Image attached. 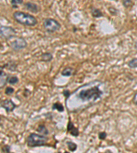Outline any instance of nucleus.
I'll return each instance as SVG.
<instances>
[{
  "label": "nucleus",
  "instance_id": "nucleus-22",
  "mask_svg": "<svg viewBox=\"0 0 137 153\" xmlns=\"http://www.w3.org/2000/svg\"><path fill=\"white\" fill-rule=\"evenodd\" d=\"M107 137V133L106 132H100L99 133V138L102 140H104Z\"/></svg>",
  "mask_w": 137,
  "mask_h": 153
},
{
  "label": "nucleus",
  "instance_id": "nucleus-4",
  "mask_svg": "<svg viewBox=\"0 0 137 153\" xmlns=\"http://www.w3.org/2000/svg\"><path fill=\"white\" fill-rule=\"evenodd\" d=\"M44 29L49 33H54L60 30L61 25L59 22L54 19L47 18L43 21Z\"/></svg>",
  "mask_w": 137,
  "mask_h": 153
},
{
  "label": "nucleus",
  "instance_id": "nucleus-27",
  "mask_svg": "<svg viewBox=\"0 0 137 153\" xmlns=\"http://www.w3.org/2000/svg\"><path fill=\"white\" fill-rule=\"evenodd\" d=\"M0 122H1V118H0Z\"/></svg>",
  "mask_w": 137,
  "mask_h": 153
},
{
  "label": "nucleus",
  "instance_id": "nucleus-8",
  "mask_svg": "<svg viewBox=\"0 0 137 153\" xmlns=\"http://www.w3.org/2000/svg\"><path fill=\"white\" fill-rule=\"evenodd\" d=\"M9 74L3 70V67L0 66V89L4 87L8 83Z\"/></svg>",
  "mask_w": 137,
  "mask_h": 153
},
{
  "label": "nucleus",
  "instance_id": "nucleus-17",
  "mask_svg": "<svg viewBox=\"0 0 137 153\" xmlns=\"http://www.w3.org/2000/svg\"><path fill=\"white\" fill-rule=\"evenodd\" d=\"M91 14L92 15V16L95 17V18H99V17L102 16V15H103L102 14V12L97 8H92L91 11Z\"/></svg>",
  "mask_w": 137,
  "mask_h": 153
},
{
  "label": "nucleus",
  "instance_id": "nucleus-14",
  "mask_svg": "<svg viewBox=\"0 0 137 153\" xmlns=\"http://www.w3.org/2000/svg\"><path fill=\"white\" fill-rule=\"evenodd\" d=\"M52 109L56 110L60 112H64L65 108L61 102H56V103L54 104L53 106H52Z\"/></svg>",
  "mask_w": 137,
  "mask_h": 153
},
{
  "label": "nucleus",
  "instance_id": "nucleus-2",
  "mask_svg": "<svg viewBox=\"0 0 137 153\" xmlns=\"http://www.w3.org/2000/svg\"><path fill=\"white\" fill-rule=\"evenodd\" d=\"M13 19L19 24L24 25V26L34 27L38 23L37 19L33 15L20 11H17L14 12Z\"/></svg>",
  "mask_w": 137,
  "mask_h": 153
},
{
  "label": "nucleus",
  "instance_id": "nucleus-10",
  "mask_svg": "<svg viewBox=\"0 0 137 153\" xmlns=\"http://www.w3.org/2000/svg\"><path fill=\"white\" fill-rule=\"evenodd\" d=\"M25 7H26V8L28 10L30 11L31 12L37 13L38 11V5L34 3L27 2L26 4H25Z\"/></svg>",
  "mask_w": 137,
  "mask_h": 153
},
{
  "label": "nucleus",
  "instance_id": "nucleus-19",
  "mask_svg": "<svg viewBox=\"0 0 137 153\" xmlns=\"http://www.w3.org/2000/svg\"><path fill=\"white\" fill-rule=\"evenodd\" d=\"M128 66L130 68H136L137 67V58H134L130 60L128 63Z\"/></svg>",
  "mask_w": 137,
  "mask_h": 153
},
{
  "label": "nucleus",
  "instance_id": "nucleus-1",
  "mask_svg": "<svg viewBox=\"0 0 137 153\" xmlns=\"http://www.w3.org/2000/svg\"><path fill=\"white\" fill-rule=\"evenodd\" d=\"M102 95H103V91L100 90L99 86H95L80 91L76 95V97L82 102H90V101L95 102L101 97Z\"/></svg>",
  "mask_w": 137,
  "mask_h": 153
},
{
  "label": "nucleus",
  "instance_id": "nucleus-3",
  "mask_svg": "<svg viewBox=\"0 0 137 153\" xmlns=\"http://www.w3.org/2000/svg\"><path fill=\"white\" fill-rule=\"evenodd\" d=\"M48 137L40 133H31L27 138V145L30 148H35L47 145Z\"/></svg>",
  "mask_w": 137,
  "mask_h": 153
},
{
  "label": "nucleus",
  "instance_id": "nucleus-26",
  "mask_svg": "<svg viewBox=\"0 0 137 153\" xmlns=\"http://www.w3.org/2000/svg\"><path fill=\"white\" fill-rule=\"evenodd\" d=\"M135 48H136V50H137V41L136 42V44H135Z\"/></svg>",
  "mask_w": 137,
  "mask_h": 153
},
{
  "label": "nucleus",
  "instance_id": "nucleus-13",
  "mask_svg": "<svg viewBox=\"0 0 137 153\" xmlns=\"http://www.w3.org/2000/svg\"><path fill=\"white\" fill-rule=\"evenodd\" d=\"M53 59V55L50 53H45L41 55V61L44 62H50Z\"/></svg>",
  "mask_w": 137,
  "mask_h": 153
},
{
  "label": "nucleus",
  "instance_id": "nucleus-23",
  "mask_svg": "<svg viewBox=\"0 0 137 153\" xmlns=\"http://www.w3.org/2000/svg\"><path fill=\"white\" fill-rule=\"evenodd\" d=\"M2 151L4 152H10V147L8 145H6L2 148Z\"/></svg>",
  "mask_w": 137,
  "mask_h": 153
},
{
  "label": "nucleus",
  "instance_id": "nucleus-21",
  "mask_svg": "<svg viewBox=\"0 0 137 153\" xmlns=\"http://www.w3.org/2000/svg\"><path fill=\"white\" fill-rule=\"evenodd\" d=\"M123 3L125 5V7L128 8L132 4V0H123Z\"/></svg>",
  "mask_w": 137,
  "mask_h": 153
},
{
  "label": "nucleus",
  "instance_id": "nucleus-16",
  "mask_svg": "<svg viewBox=\"0 0 137 153\" xmlns=\"http://www.w3.org/2000/svg\"><path fill=\"white\" fill-rule=\"evenodd\" d=\"M67 147H68L69 150L71 151V152H74V151H76L77 148H78V145H77L76 143L71 142V141L67 142Z\"/></svg>",
  "mask_w": 137,
  "mask_h": 153
},
{
  "label": "nucleus",
  "instance_id": "nucleus-15",
  "mask_svg": "<svg viewBox=\"0 0 137 153\" xmlns=\"http://www.w3.org/2000/svg\"><path fill=\"white\" fill-rule=\"evenodd\" d=\"M19 80L18 78V77L16 76V75H9L8 79V82L10 84H12V85L17 84V83L19 82Z\"/></svg>",
  "mask_w": 137,
  "mask_h": 153
},
{
  "label": "nucleus",
  "instance_id": "nucleus-25",
  "mask_svg": "<svg viewBox=\"0 0 137 153\" xmlns=\"http://www.w3.org/2000/svg\"><path fill=\"white\" fill-rule=\"evenodd\" d=\"M133 102L135 105L137 106V92L135 93L134 95V98H133Z\"/></svg>",
  "mask_w": 137,
  "mask_h": 153
},
{
  "label": "nucleus",
  "instance_id": "nucleus-9",
  "mask_svg": "<svg viewBox=\"0 0 137 153\" xmlns=\"http://www.w3.org/2000/svg\"><path fill=\"white\" fill-rule=\"evenodd\" d=\"M67 131H68V133H70L71 135H72L73 136L75 137H78L79 134H80L78 129L75 127L74 124L73 123V122L71 121V120H69L68 125H67Z\"/></svg>",
  "mask_w": 137,
  "mask_h": 153
},
{
  "label": "nucleus",
  "instance_id": "nucleus-18",
  "mask_svg": "<svg viewBox=\"0 0 137 153\" xmlns=\"http://www.w3.org/2000/svg\"><path fill=\"white\" fill-rule=\"evenodd\" d=\"M24 0H11V5L13 8H17L19 5L22 4Z\"/></svg>",
  "mask_w": 137,
  "mask_h": 153
},
{
  "label": "nucleus",
  "instance_id": "nucleus-7",
  "mask_svg": "<svg viewBox=\"0 0 137 153\" xmlns=\"http://www.w3.org/2000/svg\"><path fill=\"white\" fill-rule=\"evenodd\" d=\"M1 107L6 110L7 113H10L14 111V110L17 108V105L14 103V102L10 99H4L0 104Z\"/></svg>",
  "mask_w": 137,
  "mask_h": 153
},
{
  "label": "nucleus",
  "instance_id": "nucleus-12",
  "mask_svg": "<svg viewBox=\"0 0 137 153\" xmlns=\"http://www.w3.org/2000/svg\"><path fill=\"white\" fill-rule=\"evenodd\" d=\"M36 131L42 135H49V131H48L47 127H46L44 125H40L39 126H38V128L36 129Z\"/></svg>",
  "mask_w": 137,
  "mask_h": 153
},
{
  "label": "nucleus",
  "instance_id": "nucleus-20",
  "mask_svg": "<svg viewBox=\"0 0 137 153\" xmlns=\"http://www.w3.org/2000/svg\"><path fill=\"white\" fill-rule=\"evenodd\" d=\"M14 91H15V90H14V89L13 88V87L8 86V87H7L6 89L5 93H6V95H11L14 93Z\"/></svg>",
  "mask_w": 137,
  "mask_h": 153
},
{
  "label": "nucleus",
  "instance_id": "nucleus-5",
  "mask_svg": "<svg viewBox=\"0 0 137 153\" xmlns=\"http://www.w3.org/2000/svg\"><path fill=\"white\" fill-rule=\"evenodd\" d=\"M16 35V31L12 27L0 25V38L9 40Z\"/></svg>",
  "mask_w": 137,
  "mask_h": 153
},
{
  "label": "nucleus",
  "instance_id": "nucleus-24",
  "mask_svg": "<svg viewBox=\"0 0 137 153\" xmlns=\"http://www.w3.org/2000/svg\"><path fill=\"white\" fill-rule=\"evenodd\" d=\"M63 95H64V96L66 98H68L70 96V95H71L70 91H69V90H67V89H66V90H65L64 91H63Z\"/></svg>",
  "mask_w": 137,
  "mask_h": 153
},
{
  "label": "nucleus",
  "instance_id": "nucleus-11",
  "mask_svg": "<svg viewBox=\"0 0 137 153\" xmlns=\"http://www.w3.org/2000/svg\"><path fill=\"white\" fill-rule=\"evenodd\" d=\"M74 69L72 68L71 67H67L62 71L61 75L65 77H69L71 75H72L74 73Z\"/></svg>",
  "mask_w": 137,
  "mask_h": 153
},
{
  "label": "nucleus",
  "instance_id": "nucleus-6",
  "mask_svg": "<svg viewBox=\"0 0 137 153\" xmlns=\"http://www.w3.org/2000/svg\"><path fill=\"white\" fill-rule=\"evenodd\" d=\"M10 47L15 51H19L24 48H26L28 46L26 40L23 38H17L10 42Z\"/></svg>",
  "mask_w": 137,
  "mask_h": 153
}]
</instances>
